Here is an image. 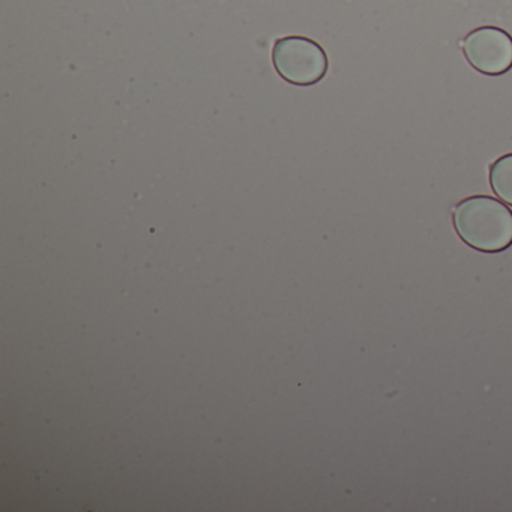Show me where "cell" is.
Segmentation results:
<instances>
[{
  "label": "cell",
  "instance_id": "4",
  "mask_svg": "<svg viewBox=\"0 0 512 512\" xmlns=\"http://www.w3.org/2000/svg\"><path fill=\"white\" fill-rule=\"evenodd\" d=\"M490 185L502 202L512 206V154L502 155L491 164Z\"/></svg>",
  "mask_w": 512,
  "mask_h": 512
},
{
  "label": "cell",
  "instance_id": "1",
  "mask_svg": "<svg viewBox=\"0 0 512 512\" xmlns=\"http://www.w3.org/2000/svg\"><path fill=\"white\" fill-rule=\"evenodd\" d=\"M455 232L481 253H502L512 245V211L494 197L470 196L452 211Z\"/></svg>",
  "mask_w": 512,
  "mask_h": 512
},
{
  "label": "cell",
  "instance_id": "3",
  "mask_svg": "<svg viewBox=\"0 0 512 512\" xmlns=\"http://www.w3.org/2000/svg\"><path fill=\"white\" fill-rule=\"evenodd\" d=\"M463 53L478 73L503 76L512 68V37L497 26H481L466 35Z\"/></svg>",
  "mask_w": 512,
  "mask_h": 512
},
{
  "label": "cell",
  "instance_id": "2",
  "mask_svg": "<svg viewBox=\"0 0 512 512\" xmlns=\"http://www.w3.org/2000/svg\"><path fill=\"white\" fill-rule=\"evenodd\" d=\"M272 62L278 76L295 86L317 85L325 79L329 68L323 47L305 37H284L275 41Z\"/></svg>",
  "mask_w": 512,
  "mask_h": 512
}]
</instances>
